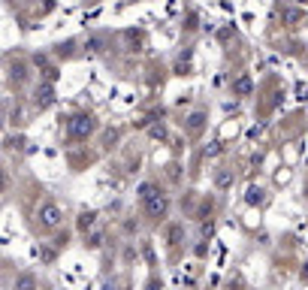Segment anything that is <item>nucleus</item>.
Listing matches in <instances>:
<instances>
[{
  "mask_svg": "<svg viewBox=\"0 0 308 290\" xmlns=\"http://www.w3.org/2000/svg\"><path fill=\"white\" fill-rule=\"evenodd\" d=\"M94 221H97V212H82V215H79V224H76V227H79L82 233H88V230L94 227Z\"/></svg>",
  "mask_w": 308,
  "mask_h": 290,
  "instance_id": "nucleus-6",
  "label": "nucleus"
},
{
  "mask_svg": "<svg viewBox=\"0 0 308 290\" xmlns=\"http://www.w3.org/2000/svg\"><path fill=\"white\" fill-rule=\"evenodd\" d=\"M151 136H154V139H163V136H166V130H163V127H151Z\"/></svg>",
  "mask_w": 308,
  "mask_h": 290,
  "instance_id": "nucleus-17",
  "label": "nucleus"
},
{
  "mask_svg": "<svg viewBox=\"0 0 308 290\" xmlns=\"http://www.w3.org/2000/svg\"><path fill=\"white\" fill-rule=\"evenodd\" d=\"M94 130H97V118H94L91 112H76V115L67 121V136H70V139H88Z\"/></svg>",
  "mask_w": 308,
  "mask_h": 290,
  "instance_id": "nucleus-1",
  "label": "nucleus"
},
{
  "mask_svg": "<svg viewBox=\"0 0 308 290\" xmlns=\"http://www.w3.org/2000/svg\"><path fill=\"white\" fill-rule=\"evenodd\" d=\"M245 200H248V203H251V206H254V203H263V191H260V188H251V191H248V197H245Z\"/></svg>",
  "mask_w": 308,
  "mask_h": 290,
  "instance_id": "nucleus-12",
  "label": "nucleus"
},
{
  "mask_svg": "<svg viewBox=\"0 0 308 290\" xmlns=\"http://www.w3.org/2000/svg\"><path fill=\"white\" fill-rule=\"evenodd\" d=\"M6 148H9V151H21V148H24V136H9V139H6Z\"/></svg>",
  "mask_w": 308,
  "mask_h": 290,
  "instance_id": "nucleus-11",
  "label": "nucleus"
},
{
  "mask_svg": "<svg viewBox=\"0 0 308 290\" xmlns=\"http://www.w3.org/2000/svg\"><path fill=\"white\" fill-rule=\"evenodd\" d=\"M36 221H39V227H42V230H54V227L64 221V212H60V206H57V203H42V206H39V212H36Z\"/></svg>",
  "mask_w": 308,
  "mask_h": 290,
  "instance_id": "nucleus-3",
  "label": "nucleus"
},
{
  "mask_svg": "<svg viewBox=\"0 0 308 290\" xmlns=\"http://www.w3.org/2000/svg\"><path fill=\"white\" fill-rule=\"evenodd\" d=\"M230 182H233V176H227V172L218 176V188H230Z\"/></svg>",
  "mask_w": 308,
  "mask_h": 290,
  "instance_id": "nucleus-16",
  "label": "nucleus"
},
{
  "mask_svg": "<svg viewBox=\"0 0 308 290\" xmlns=\"http://www.w3.org/2000/svg\"><path fill=\"white\" fill-rule=\"evenodd\" d=\"M233 91H236V94H251V79H248V76H242V79H236V85H233Z\"/></svg>",
  "mask_w": 308,
  "mask_h": 290,
  "instance_id": "nucleus-9",
  "label": "nucleus"
},
{
  "mask_svg": "<svg viewBox=\"0 0 308 290\" xmlns=\"http://www.w3.org/2000/svg\"><path fill=\"white\" fill-rule=\"evenodd\" d=\"M12 79H15V82H24V67H21V64L12 67Z\"/></svg>",
  "mask_w": 308,
  "mask_h": 290,
  "instance_id": "nucleus-13",
  "label": "nucleus"
},
{
  "mask_svg": "<svg viewBox=\"0 0 308 290\" xmlns=\"http://www.w3.org/2000/svg\"><path fill=\"white\" fill-rule=\"evenodd\" d=\"M299 281H302V284H308V263L299 269Z\"/></svg>",
  "mask_w": 308,
  "mask_h": 290,
  "instance_id": "nucleus-18",
  "label": "nucleus"
},
{
  "mask_svg": "<svg viewBox=\"0 0 308 290\" xmlns=\"http://www.w3.org/2000/svg\"><path fill=\"white\" fill-rule=\"evenodd\" d=\"M157 191H160V188H157L154 182H142V185H139V200H145V197H151V194H157Z\"/></svg>",
  "mask_w": 308,
  "mask_h": 290,
  "instance_id": "nucleus-10",
  "label": "nucleus"
},
{
  "mask_svg": "<svg viewBox=\"0 0 308 290\" xmlns=\"http://www.w3.org/2000/svg\"><path fill=\"white\" fill-rule=\"evenodd\" d=\"M33 103H36V109H48V106L54 103V88H51V82H42V85L36 88Z\"/></svg>",
  "mask_w": 308,
  "mask_h": 290,
  "instance_id": "nucleus-4",
  "label": "nucleus"
},
{
  "mask_svg": "<svg viewBox=\"0 0 308 290\" xmlns=\"http://www.w3.org/2000/svg\"><path fill=\"white\" fill-rule=\"evenodd\" d=\"M6 188V176H3V169H0V191Z\"/></svg>",
  "mask_w": 308,
  "mask_h": 290,
  "instance_id": "nucleus-20",
  "label": "nucleus"
},
{
  "mask_svg": "<svg viewBox=\"0 0 308 290\" xmlns=\"http://www.w3.org/2000/svg\"><path fill=\"white\" fill-rule=\"evenodd\" d=\"M142 212H145L151 221H160V218H166V212H169V197H166L163 191H157V194L145 197V200H142Z\"/></svg>",
  "mask_w": 308,
  "mask_h": 290,
  "instance_id": "nucleus-2",
  "label": "nucleus"
},
{
  "mask_svg": "<svg viewBox=\"0 0 308 290\" xmlns=\"http://www.w3.org/2000/svg\"><path fill=\"white\" fill-rule=\"evenodd\" d=\"M100 245H103V236H100V233H94V236L88 239V248H100Z\"/></svg>",
  "mask_w": 308,
  "mask_h": 290,
  "instance_id": "nucleus-14",
  "label": "nucleus"
},
{
  "mask_svg": "<svg viewBox=\"0 0 308 290\" xmlns=\"http://www.w3.org/2000/svg\"><path fill=\"white\" fill-rule=\"evenodd\" d=\"M148 290H163V284H160L157 278H151V281H148Z\"/></svg>",
  "mask_w": 308,
  "mask_h": 290,
  "instance_id": "nucleus-19",
  "label": "nucleus"
},
{
  "mask_svg": "<svg viewBox=\"0 0 308 290\" xmlns=\"http://www.w3.org/2000/svg\"><path fill=\"white\" fill-rule=\"evenodd\" d=\"M39 260H45V263L54 260V251H51V248H39Z\"/></svg>",
  "mask_w": 308,
  "mask_h": 290,
  "instance_id": "nucleus-15",
  "label": "nucleus"
},
{
  "mask_svg": "<svg viewBox=\"0 0 308 290\" xmlns=\"http://www.w3.org/2000/svg\"><path fill=\"white\" fill-rule=\"evenodd\" d=\"M203 130V112H197V115H191V121H188V133H200Z\"/></svg>",
  "mask_w": 308,
  "mask_h": 290,
  "instance_id": "nucleus-8",
  "label": "nucleus"
},
{
  "mask_svg": "<svg viewBox=\"0 0 308 290\" xmlns=\"http://www.w3.org/2000/svg\"><path fill=\"white\" fill-rule=\"evenodd\" d=\"M0 124H3V112H0Z\"/></svg>",
  "mask_w": 308,
  "mask_h": 290,
  "instance_id": "nucleus-21",
  "label": "nucleus"
},
{
  "mask_svg": "<svg viewBox=\"0 0 308 290\" xmlns=\"http://www.w3.org/2000/svg\"><path fill=\"white\" fill-rule=\"evenodd\" d=\"M15 290H36V275H30V272L18 275L15 278Z\"/></svg>",
  "mask_w": 308,
  "mask_h": 290,
  "instance_id": "nucleus-5",
  "label": "nucleus"
},
{
  "mask_svg": "<svg viewBox=\"0 0 308 290\" xmlns=\"http://www.w3.org/2000/svg\"><path fill=\"white\" fill-rule=\"evenodd\" d=\"M181 236H184L181 224H172V227L166 230V239H169V245H178V242H181Z\"/></svg>",
  "mask_w": 308,
  "mask_h": 290,
  "instance_id": "nucleus-7",
  "label": "nucleus"
}]
</instances>
